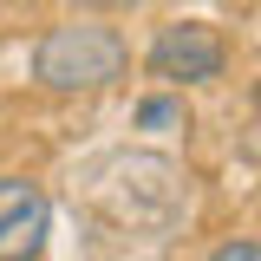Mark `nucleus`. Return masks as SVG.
<instances>
[{
    "instance_id": "nucleus-1",
    "label": "nucleus",
    "mask_w": 261,
    "mask_h": 261,
    "mask_svg": "<svg viewBox=\"0 0 261 261\" xmlns=\"http://www.w3.org/2000/svg\"><path fill=\"white\" fill-rule=\"evenodd\" d=\"M124 39L98 20H72V27H53L39 46H33V79L46 92H105L111 79H124Z\"/></svg>"
},
{
    "instance_id": "nucleus-2",
    "label": "nucleus",
    "mask_w": 261,
    "mask_h": 261,
    "mask_svg": "<svg viewBox=\"0 0 261 261\" xmlns=\"http://www.w3.org/2000/svg\"><path fill=\"white\" fill-rule=\"evenodd\" d=\"M144 65H150V79H170V85H209V79H222L228 46L202 20H170V27H157Z\"/></svg>"
},
{
    "instance_id": "nucleus-3",
    "label": "nucleus",
    "mask_w": 261,
    "mask_h": 261,
    "mask_svg": "<svg viewBox=\"0 0 261 261\" xmlns=\"http://www.w3.org/2000/svg\"><path fill=\"white\" fill-rule=\"evenodd\" d=\"M53 222V202L27 176H0V261H33Z\"/></svg>"
},
{
    "instance_id": "nucleus-4",
    "label": "nucleus",
    "mask_w": 261,
    "mask_h": 261,
    "mask_svg": "<svg viewBox=\"0 0 261 261\" xmlns=\"http://www.w3.org/2000/svg\"><path fill=\"white\" fill-rule=\"evenodd\" d=\"M209 261H261V242H255V235H228Z\"/></svg>"
},
{
    "instance_id": "nucleus-5",
    "label": "nucleus",
    "mask_w": 261,
    "mask_h": 261,
    "mask_svg": "<svg viewBox=\"0 0 261 261\" xmlns=\"http://www.w3.org/2000/svg\"><path fill=\"white\" fill-rule=\"evenodd\" d=\"M176 118H183V105H170V98H150L137 111V124H176Z\"/></svg>"
},
{
    "instance_id": "nucleus-6",
    "label": "nucleus",
    "mask_w": 261,
    "mask_h": 261,
    "mask_svg": "<svg viewBox=\"0 0 261 261\" xmlns=\"http://www.w3.org/2000/svg\"><path fill=\"white\" fill-rule=\"evenodd\" d=\"M111 7H130V0H111Z\"/></svg>"
}]
</instances>
